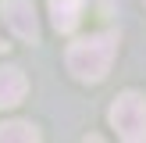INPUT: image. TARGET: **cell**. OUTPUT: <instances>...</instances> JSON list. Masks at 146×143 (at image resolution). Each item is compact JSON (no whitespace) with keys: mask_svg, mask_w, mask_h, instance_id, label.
Segmentation results:
<instances>
[{"mask_svg":"<svg viewBox=\"0 0 146 143\" xmlns=\"http://www.w3.org/2000/svg\"><path fill=\"white\" fill-rule=\"evenodd\" d=\"M86 0H50V21L57 32H75L82 21Z\"/></svg>","mask_w":146,"mask_h":143,"instance_id":"cell-4","label":"cell"},{"mask_svg":"<svg viewBox=\"0 0 146 143\" xmlns=\"http://www.w3.org/2000/svg\"><path fill=\"white\" fill-rule=\"evenodd\" d=\"M7 140H18V143H36V140H39V132H36L29 122H4V125H0V143H7Z\"/></svg>","mask_w":146,"mask_h":143,"instance_id":"cell-6","label":"cell"},{"mask_svg":"<svg viewBox=\"0 0 146 143\" xmlns=\"http://www.w3.org/2000/svg\"><path fill=\"white\" fill-rule=\"evenodd\" d=\"M111 125L121 140L128 143H143L146 140V97L139 93H121L118 100L111 104Z\"/></svg>","mask_w":146,"mask_h":143,"instance_id":"cell-2","label":"cell"},{"mask_svg":"<svg viewBox=\"0 0 146 143\" xmlns=\"http://www.w3.org/2000/svg\"><path fill=\"white\" fill-rule=\"evenodd\" d=\"M25 90H29V79L21 68H0V107H14L25 100Z\"/></svg>","mask_w":146,"mask_h":143,"instance_id":"cell-5","label":"cell"},{"mask_svg":"<svg viewBox=\"0 0 146 143\" xmlns=\"http://www.w3.org/2000/svg\"><path fill=\"white\" fill-rule=\"evenodd\" d=\"M4 21L18 39H39V18H36V7L32 0H4Z\"/></svg>","mask_w":146,"mask_h":143,"instance_id":"cell-3","label":"cell"},{"mask_svg":"<svg viewBox=\"0 0 146 143\" xmlns=\"http://www.w3.org/2000/svg\"><path fill=\"white\" fill-rule=\"evenodd\" d=\"M4 47H7V43H0V50H4Z\"/></svg>","mask_w":146,"mask_h":143,"instance_id":"cell-7","label":"cell"},{"mask_svg":"<svg viewBox=\"0 0 146 143\" xmlns=\"http://www.w3.org/2000/svg\"><path fill=\"white\" fill-rule=\"evenodd\" d=\"M114 54H118V32H93L64 50V64L78 82H100L111 72Z\"/></svg>","mask_w":146,"mask_h":143,"instance_id":"cell-1","label":"cell"}]
</instances>
